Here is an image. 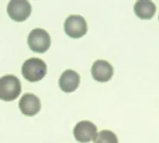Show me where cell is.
<instances>
[{"label": "cell", "mask_w": 159, "mask_h": 143, "mask_svg": "<svg viewBox=\"0 0 159 143\" xmlns=\"http://www.w3.org/2000/svg\"><path fill=\"white\" fill-rule=\"evenodd\" d=\"M47 72V66L43 60L38 58H30L25 61L22 67V74L30 82H39Z\"/></svg>", "instance_id": "cell-1"}, {"label": "cell", "mask_w": 159, "mask_h": 143, "mask_svg": "<svg viewBox=\"0 0 159 143\" xmlns=\"http://www.w3.org/2000/svg\"><path fill=\"white\" fill-rule=\"evenodd\" d=\"M22 91L20 80L13 75H6L0 79V99L10 102L19 96Z\"/></svg>", "instance_id": "cell-2"}, {"label": "cell", "mask_w": 159, "mask_h": 143, "mask_svg": "<svg viewBox=\"0 0 159 143\" xmlns=\"http://www.w3.org/2000/svg\"><path fill=\"white\" fill-rule=\"evenodd\" d=\"M28 45L34 53H44L50 48L51 37L45 29H35L29 33Z\"/></svg>", "instance_id": "cell-3"}, {"label": "cell", "mask_w": 159, "mask_h": 143, "mask_svg": "<svg viewBox=\"0 0 159 143\" xmlns=\"http://www.w3.org/2000/svg\"><path fill=\"white\" fill-rule=\"evenodd\" d=\"M64 29L66 35L70 38L79 39L86 34L87 22L82 16L71 15L65 21Z\"/></svg>", "instance_id": "cell-4"}, {"label": "cell", "mask_w": 159, "mask_h": 143, "mask_svg": "<svg viewBox=\"0 0 159 143\" xmlns=\"http://www.w3.org/2000/svg\"><path fill=\"white\" fill-rule=\"evenodd\" d=\"M32 12V6L28 1L12 0L7 6V13L12 20L23 22L29 17Z\"/></svg>", "instance_id": "cell-5"}, {"label": "cell", "mask_w": 159, "mask_h": 143, "mask_svg": "<svg viewBox=\"0 0 159 143\" xmlns=\"http://www.w3.org/2000/svg\"><path fill=\"white\" fill-rule=\"evenodd\" d=\"M76 141L81 143H88L94 140L97 136V127L89 121L79 122L73 129Z\"/></svg>", "instance_id": "cell-6"}, {"label": "cell", "mask_w": 159, "mask_h": 143, "mask_svg": "<svg viewBox=\"0 0 159 143\" xmlns=\"http://www.w3.org/2000/svg\"><path fill=\"white\" fill-rule=\"evenodd\" d=\"M92 75L95 81L105 82L109 81L114 74V69L108 62L105 60H97L92 66Z\"/></svg>", "instance_id": "cell-7"}, {"label": "cell", "mask_w": 159, "mask_h": 143, "mask_svg": "<svg viewBox=\"0 0 159 143\" xmlns=\"http://www.w3.org/2000/svg\"><path fill=\"white\" fill-rule=\"evenodd\" d=\"M19 107L23 115L33 116L41 109V102L34 94L25 93L19 100Z\"/></svg>", "instance_id": "cell-8"}, {"label": "cell", "mask_w": 159, "mask_h": 143, "mask_svg": "<svg viewBox=\"0 0 159 143\" xmlns=\"http://www.w3.org/2000/svg\"><path fill=\"white\" fill-rule=\"evenodd\" d=\"M80 83V76L75 71L67 69L61 75L58 80L60 89L66 93L74 92L79 87Z\"/></svg>", "instance_id": "cell-9"}, {"label": "cell", "mask_w": 159, "mask_h": 143, "mask_svg": "<svg viewBox=\"0 0 159 143\" xmlns=\"http://www.w3.org/2000/svg\"><path fill=\"white\" fill-rule=\"evenodd\" d=\"M134 13L141 19H151L156 12V6L152 1L141 0L134 6Z\"/></svg>", "instance_id": "cell-10"}, {"label": "cell", "mask_w": 159, "mask_h": 143, "mask_svg": "<svg viewBox=\"0 0 159 143\" xmlns=\"http://www.w3.org/2000/svg\"><path fill=\"white\" fill-rule=\"evenodd\" d=\"M94 143H118V137L110 130H102L97 134Z\"/></svg>", "instance_id": "cell-11"}, {"label": "cell", "mask_w": 159, "mask_h": 143, "mask_svg": "<svg viewBox=\"0 0 159 143\" xmlns=\"http://www.w3.org/2000/svg\"><path fill=\"white\" fill-rule=\"evenodd\" d=\"M158 19H159V16H158Z\"/></svg>", "instance_id": "cell-12"}]
</instances>
